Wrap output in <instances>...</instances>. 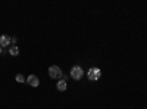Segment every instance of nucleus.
<instances>
[{
	"label": "nucleus",
	"mask_w": 147,
	"mask_h": 109,
	"mask_svg": "<svg viewBox=\"0 0 147 109\" xmlns=\"http://www.w3.org/2000/svg\"><path fill=\"white\" fill-rule=\"evenodd\" d=\"M49 75H50V78H62L63 77L62 69H60L57 65H52L50 68H49Z\"/></svg>",
	"instance_id": "1"
},
{
	"label": "nucleus",
	"mask_w": 147,
	"mask_h": 109,
	"mask_svg": "<svg viewBox=\"0 0 147 109\" xmlns=\"http://www.w3.org/2000/svg\"><path fill=\"white\" fill-rule=\"evenodd\" d=\"M100 75H102V71L99 68H90L88 72H87V77L91 81H97V80L100 78Z\"/></svg>",
	"instance_id": "2"
},
{
	"label": "nucleus",
	"mask_w": 147,
	"mask_h": 109,
	"mask_svg": "<svg viewBox=\"0 0 147 109\" xmlns=\"http://www.w3.org/2000/svg\"><path fill=\"white\" fill-rule=\"evenodd\" d=\"M82 75H84V71H82V68L81 66H72V69H71V77L74 78V80H81L82 78Z\"/></svg>",
	"instance_id": "3"
},
{
	"label": "nucleus",
	"mask_w": 147,
	"mask_h": 109,
	"mask_svg": "<svg viewBox=\"0 0 147 109\" xmlns=\"http://www.w3.org/2000/svg\"><path fill=\"white\" fill-rule=\"evenodd\" d=\"M27 83L30 84L31 87H38V84H40L38 77H37V75H28L27 77Z\"/></svg>",
	"instance_id": "4"
},
{
	"label": "nucleus",
	"mask_w": 147,
	"mask_h": 109,
	"mask_svg": "<svg viewBox=\"0 0 147 109\" xmlns=\"http://www.w3.org/2000/svg\"><path fill=\"white\" fill-rule=\"evenodd\" d=\"M9 44H10V37L6 35V34H3L2 37H0V46H2V47H7Z\"/></svg>",
	"instance_id": "5"
},
{
	"label": "nucleus",
	"mask_w": 147,
	"mask_h": 109,
	"mask_svg": "<svg viewBox=\"0 0 147 109\" xmlns=\"http://www.w3.org/2000/svg\"><path fill=\"white\" fill-rule=\"evenodd\" d=\"M56 89H57L59 91H65V90H66V81H65V80H60V81L56 84Z\"/></svg>",
	"instance_id": "6"
},
{
	"label": "nucleus",
	"mask_w": 147,
	"mask_h": 109,
	"mask_svg": "<svg viewBox=\"0 0 147 109\" xmlns=\"http://www.w3.org/2000/svg\"><path fill=\"white\" fill-rule=\"evenodd\" d=\"M9 53L12 56H18L19 55V49H18L16 46H12V47H9Z\"/></svg>",
	"instance_id": "7"
},
{
	"label": "nucleus",
	"mask_w": 147,
	"mask_h": 109,
	"mask_svg": "<svg viewBox=\"0 0 147 109\" xmlns=\"http://www.w3.org/2000/svg\"><path fill=\"white\" fill-rule=\"evenodd\" d=\"M16 81H18V83H27L25 77H24L22 74H18V75H16Z\"/></svg>",
	"instance_id": "8"
},
{
	"label": "nucleus",
	"mask_w": 147,
	"mask_h": 109,
	"mask_svg": "<svg viewBox=\"0 0 147 109\" xmlns=\"http://www.w3.org/2000/svg\"><path fill=\"white\" fill-rule=\"evenodd\" d=\"M3 52V49H2V46H0V53H2Z\"/></svg>",
	"instance_id": "9"
}]
</instances>
